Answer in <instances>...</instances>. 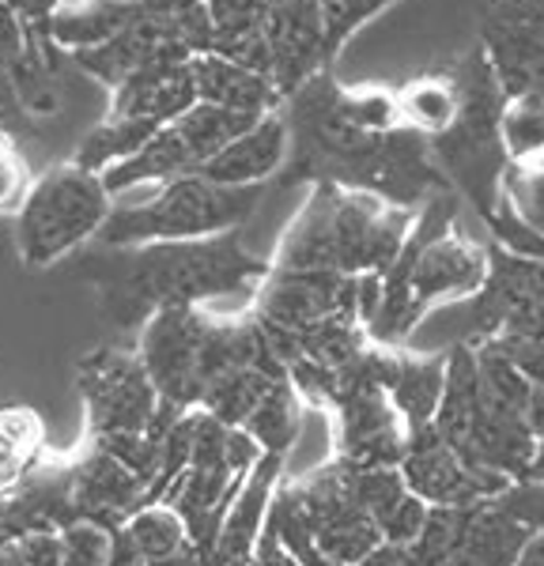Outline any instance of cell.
<instances>
[{"mask_svg": "<svg viewBox=\"0 0 544 566\" xmlns=\"http://www.w3.org/2000/svg\"><path fill=\"white\" fill-rule=\"evenodd\" d=\"M84 272L98 291L103 314L117 328L148 325L159 310L205 306L261 283L269 261L250 258L234 234L197 242H151L87 258Z\"/></svg>", "mask_w": 544, "mask_h": 566, "instance_id": "1", "label": "cell"}, {"mask_svg": "<svg viewBox=\"0 0 544 566\" xmlns=\"http://www.w3.org/2000/svg\"><path fill=\"white\" fill-rule=\"evenodd\" d=\"M416 219L420 216L412 208L389 205L375 193L317 181L303 212L280 239L272 269L337 272V276L386 272L412 239Z\"/></svg>", "mask_w": 544, "mask_h": 566, "instance_id": "2", "label": "cell"}, {"mask_svg": "<svg viewBox=\"0 0 544 566\" xmlns=\"http://www.w3.org/2000/svg\"><path fill=\"white\" fill-rule=\"evenodd\" d=\"M447 76L458 87L461 109L458 122L431 140V155L435 163H442L447 181L473 197V205L484 212V219H492L499 212V200H503V178L511 170L503 136H499L506 91L480 45L469 50L458 65H450Z\"/></svg>", "mask_w": 544, "mask_h": 566, "instance_id": "3", "label": "cell"}, {"mask_svg": "<svg viewBox=\"0 0 544 566\" xmlns=\"http://www.w3.org/2000/svg\"><path fill=\"white\" fill-rule=\"evenodd\" d=\"M265 189L261 186H216L201 175H181L148 205H133L122 212H111L106 227L98 231L103 250H133V245L151 242H197V239H220L231 234L239 223L258 212Z\"/></svg>", "mask_w": 544, "mask_h": 566, "instance_id": "4", "label": "cell"}, {"mask_svg": "<svg viewBox=\"0 0 544 566\" xmlns=\"http://www.w3.org/2000/svg\"><path fill=\"white\" fill-rule=\"evenodd\" d=\"M106 219H111V189L103 186V175L80 170L76 163L45 170L27 193L20 223H15L20 258L34 269H45L84 242L98 239Z\"/></svg>", "mask_w": 544, "mask_h": 566, "instance_id": "5", "label": "cell"}, {"mask_svg": "<svg viewBox=\"0 0 544 566\" xmlns=\"http://www.w3.org/2000/svg\"><path fill=\"white\" fill-rule=\"evenodd\" d=\"M442 216H453V200L447 197L420 208V223H416V258L408 269L416 322L428 314V306L480 295L488 287V272H492V253L453 231L450 219Z\"/></svg>", "mask_w": 544, "mask_h": 566, "instance_id": "6", "label": "cell"}, {"mask_svg": "<svg viewBox=\"0 0 544 566\" xmlns=\"http://www.w3.org/2000/svg\"><path fill=\"white\" fill-rule=\"evenodd\" d=\"M216 317H208L201 306H170L159 310L140 328V355L151 386L167 405L201 408L208 389V340H212Z\"/></svg>", "mask_w": 544, "mask_h": 566, "instance_id": "7", "label": "cell"}, {"mask_svg": "<svg viewBox=\"0 0 544 566\" xmlns=\"http://www.w3.org/2000/svg\"><path fill=\"white\" fill-rule=\"evenodd\" d=\"M76 386L87 405L91 438L144 434L156 423L163 397L151 386L140 355L122 348H98L76 363Z\"/></svg>", "mask_w": 544, "mask_h": 566, "instance_id": "8", "label": "cell"}, {"mask_svg": "<svg viewBox=\"0 0 544 566\" xmlns=\"http://www.w3.org/2000/svg\"><path fill=\"white\" fill-rule=\"evenodd\" d=\"M480 50L506 98L544 91V0H484Z\"/></svg>", "mask_w": 544, "mask_h": 566, "instance_id": "9", "label": "cell"}, {"mask_svg": "<svg viewBox=\"0 0 544 566\" xmlns=\"http://www.w3.org/2000/svg\"><path fill=\"white\" fill-rule=\"evenodd\" d=\"M356 291H359L356 276L272 269L269 276L258 283V295H253V322L299 336L337 314L359 317Z\"/></svg>", "mask_w": 544, "mask_h": 566, "instance_id": "10", "label": "cell"}, {"mask_svg": "<svg viewBox=\"0 0 544 566\" xmlns=\"http://www.w3.org/2000/svg\"><path fill=\"white\" fill-rule=\"evenodd\" d=\"M401 472H405L408 488L428 502V506H450V510L477 506V502H484L492 495H503L499 488L506 483V476L473 469L458 450H450V446L442 442V434L435 431V423L412 431Z\"/></svg>", "mask_w": 544, "mask_h": 566, "instance_id": "11", "label": "cell"}, {"mask_svg": "<svg viewBox=\"0 0 544 566\" xmlns=\"http://www.w3.org/2000/svg\"><path fill=\"white\" fill-rule=\"evenodd\" d=\"M272 84L284 98L303 91L314 76L333 65L329 42H325L322 0H269L265 20Z\"/></svg>", "mask_w": 544, "mask_h": 566, "instance_id": "12", "label": "cell"}, {"mask_svg": "<svg viewBox=\"0 0 544 566\" xmlns=\"http://www.w3.org/2000/svg\"><path fill=\"white\" fill-rule=\"evenodd\" d=\"M69 491L76 522H95L117 533L129 517L151 506V491L140 476H133L122 461H114L103 446L91 442L84 458L69 464Z\"/></svg>", "mask_w": 544, "mask_h": 566, "instance_id": "13", "label": "cell"}, {"mask_svg": "<svg viewBox=\"0 0 544 566\" xmlns=\"http://www.w3.org/2000/svg\"><path fill=\"white\" fill-rule=\"evenodd\" d=\"M280 472H284V458L280 453H265L258 461V469L242 480L239 495H234L231 510H227L216 547L208 555L205 566H247L253 547H258L261 533L269 525V510L272 499L280 491Z\"/></svg>", "mask_w": 544, "mask_h": 566, "instance_id": "14", "label": "cell"}, {"mask_svg": "<svg viewBox=\"0 0 544 566\" xmlns=\"http://www.w3.org/2000/svg\"><path fill=\"white\" fill-rule=\"evenodd\" d=\"M530 541L533 528L519 522L503 499H484L458 510V533L447 566H514Z\"/></svg>", "mask_w": 544, "mask_h": 566, "instance_id": "15", "label": "cell"}, {"mask_svg": "<svg viewBox=\"0 0 544 566\" xmlns=\"http://www.w3.org/2000/svg\"><path fill=\"white\" fill-rule=\"evenodd\" d=\"M193 61H159L140 69L114 91L111 117L122 122H156L175 125L189 106H197Z\"/></svg>", "mask_w": 544, "mask_h": 566, "instance_id": "16", "label": "cell"}, {"mask_svg": "<svg viewBox=\"0 0 544 566\" xmlns=\"http://www.w3.org/2000/svg\"><path fill=\"white\" fill-rule=\"evenodd\" d=\"M287 148H292V129H287L284 117L272 109V114L261 117L247 136H239L231 148H223L216 159H208L201 170H193V175L216 181V186H234V189L261 186V181L284 167Z\"/></svg>", "mask_w": 544, "mask_h": 566, "instance_id": "17", "label": "cell"}, {"mask_svg": "<svg viewBox=\"0 0 544 566\" xmlns=\"http://www.w3.org/2000/svg\"><path fill=\"white\" fill-rule=\"evenodd\" d=\"M378 381L405 416L408 431L431 427L447 392V359H386L378 355Z\"/></svg>", "mask_w": 544, "mask_h": 566, "instance_id": "18", "label": "cell"}, {"mask_svg": "<svg viewBox=\"0 0 544 566\" xmlns=\"http://www.w3.org/2000/svg\"><path fill=\"white\" fill-rule=\"evenodd\" d=\"M193 84L201 103L242 109V114H272L280 98H284L269 76L239 65V61L216 57V53L193 57Z\"/></svg>", "mask_w": 544, "mask_h": 566, "instance_id": "19", "label": "cell"}, {"mask_svg": "<svg viewBox=\"0 0 544 566\" xmlns=\"http://www.w3.org/2000/svg\"><path fill=\"white\" fill-rule=\"evenodd\" d=\"M193 170L197 167H193V155H189L186 140L178 136L175 125H167V129H159L151 136L133 159L114 163V167L103 175V186L111 189V193H122V189L144 186V181L167 186V181H175L181 175H193Z\"/></svg>", "mask_w": 544, "mask_h": 566, "instance_id": "20", "label": "cell"}, {"mask_svg": "<svg viewBox=\"0 0 544 566\" xmlns=\"http://www.w3.org/2000/svg\"><path fill=\"white\" fill-rule=\"evenodd\" d=\"M265 114H242V109H227L212 103H197L175 122L178 136L186 140L193 167L201 170L208 159H216L223 148H231L239 136H247Z\"/></svg>", "mask_w": 544, "mask_h": 566, "instance_id": "21", "label": "cell"}, {"mask_svg": "<svg viewBox=\"0 0 544 566\" xmlns=\"http://www.w3.org/2000/svg\"><path fill=\"white\" fill-rule=\"evenodd\" d=\"M397 109H401L405 129L435 140V136L447 133L458 122L461 95L447 72H431V76H420L397 91Z\"/></svg>", "mask_w": 544, "mask_h": 566, "instance_id": "22", "label": "cell"}, {"mask_svg": "<svg viewBox=\"0 0 544 566\" xmlns=\"http://www.w3.org/2000/svg\"><path fill=\"white\" fill-rule=\"evenodd\" d=\"M45 427L31 408H0V499L20 491L42 453Z\"/></svg>", "mask_w": 544, "mask_h": 566, "instance_id": "23", "label": "cell"}, {"mask_svg": "<svg viewBox=\"0 0 544 566\" xmlns=\"http://www.w3.org/2000/svg\"><path fill=\"white\" fill-rule=\"evenodd\" d=\"M287 378V370H265V367H239L227 370L223 378H216L208 386L201 408L212 419H220L223 427H247L253 408L261 405V397L272 389V381Z\"/></svg>", "mask_w": 544, "mask_h": 566, "instance_id": "24", "label": "cell"}, {"mask_svg": "<svg viewBox=\"0 0 544 566\" xmlns=\"http://www.w3.org/2000/svg\"><path fill=\"white\" fill-rule=\"evenodd\" d=\"M159 129H167V125L106 117L103 125H95V129H91L84 140H80V148H76V155H72V163H76L80 170H91V175H106L114 163L133 159V155L140 151Z\"/></svg>", "mask_w": 544, "mask_h": 566, "instance_id": "25", "label": "cell"}, {"mask_svg": "<svg viewBox=\"0 0 544 566\" xmlns=\"http://www.w3.org/2000/svg\"><path fill=\"white\" fill-rule=\"evenodd\" d=\"M499 136H503V151H506V159H511V167H541L544 163V91L506 98Z\"/></svg>", "mask_w": 544, "mask_h": 566, "instance_id": "26", "label": "cell"}, {"mask_svg": "<svg viewBox=\"0 0 544 566\" xmlns=\"http://www.w3.org/2000/svg\"><path fill=\"white\" fill-rule=\"evenodd\" d=\"M247 431L258 438L265 453H280L284 458L292 450L299 434V392L292 389V381L287 378L272 381V389L261 397V405L247 419Z\"/></svg>", "mask_w": 544, "mask_h": 566, "instance_id": "27", "label": "cell"}, {"mask_svg": "<svg viewBox=\"0 0 544 566\" xmlns=\"http://www.w3.org/2000/svg\"><path fill=\"white\" fill-rule=\"evenodd\" d=\"M394 0H322L325 12V42H329V57L337 61V53L344 50V42L359 31L367 20H375L383 8H389Z\"/></svg>", "mask_w": 544, "mask_h": 566, "instance_id": "28", "label": "cell"}, {"mask_svg": "<svg viewBox=\"0 0 544 566\" xmlns=\"http://www.w3.org/2000/svg\"><path fill=\"white\" fill-rule=\"evenodd\" d=\"M61 547H65V566H111L114 533L95 522H76L61 528Z\"/></svg>", "mask_w": 544, "mask_h": 566, "instance_id": "29", "label": "cell"}, {"mask_svg": "<svg viewBox=\"0 0 544 566\" xmlns=\"http://www.w3.org/2000/svg\"><path fill=\"white\" fill-rule=\"evenodd\" d=\"M111 566H205V555L197 552V544L181 547L175 555H163V559H140L136 547L125 541L122 533H114V555H111Z\"/></svg>", "mask_w": 544, "mask_h": 566, "instance_id": "30", "label": "cell"}, {"mask_svg": "<svg viewBox=\"0 0 544 566\" xmlns=\"http://www.w3.org/2000/svg\"><path fill=\"white\" fill-rule=\"evenodd\" d=\"M20 555L27 566H65V547H61V533L53 528H39V533L20 536Z\"/></svg>", "mask_w": 544, "mask_h": 566, "instance_id": "31", "label": "cell"}, {"mask_svg": "<svg viewBox=\"0 0 544 566\" xmlns=\"http://www.w3.org/2000/svg\"><path fill=\"white\" fill-rule=\"evenodd\" d=\"M359 566H420V559H416L412 544H389V541H383Z\"/></svg>", "mask_w": 544, "mask_h": 566, "instance_id": "32", "label": "cell"}, {"mask_svg": "<svg viewBox=\"0 0 544 566\" xmlns=\"http://www.w3.org/2000/svg\"><path fill=\"white\" fill-rule=\"evenodd\" d=\"M12 189H15V167H12V159H8V151L0 148V205L12 197Z\"/></svg>", "mask_w": 544, "mask_h": 566, "instance_id": "33", "label": "cell"}, {"mask_svg": "<svg viewBox=\"0 0 544 566\" xmlns=\"http://www.w3.org/2000/svg\"><path fill=\"white\" fill-rule=\"evenodd\" d=\"M514 566H544V533H533V541L525 544L522 559Z\"/></svg>", "mask_w": 544, "mask_h": 566, "instance_id": "34", "label": "cell"}]
</instances>
